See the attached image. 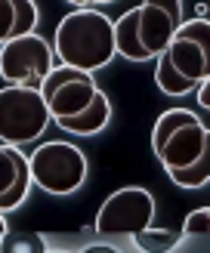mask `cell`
Listing matches in <instances>:
<instances>
[{"label":"cell","mask_w":210,"mask_h":253,"mask_svg":"<svg viewBox=\"0 0 210 253\" xmlns=\"http://www.w3.org/2000/svg\"><path fill=\"white\" fill-rule=\"evenodd\" d=\"M182 25V0H142L115 22V46L121 56L145 62L170 46Z\"/></svg>","instance_id":"obj_1"},{"label":"cell","mask_w":210,"mask_h":253,"mask_svg":"<svg viewBox=\"0 0 210 253\" xmlns=\"http://www.w3.org/2000/svg\"><path fill=\"white\" fill-rule=\"evenodd\" d=\"M115 25L99 9H74L56 28V53L62 65L96 71L115 56Z\"/></svg>","instance_id":"obj_2"},{"label":"cell","mask_w":210,"mask_h":253,"mask_svg":"<svg viewBox=\"0 0 210 253\" xmlns=\"http://www.w3.org/2000/svg\"><path fill=\"white\" fill-rule=\"evenodd\" d=\"M210 130L198 121L192 111L185 108H170L158 118L155 133H152V145L161 164L170 170H185L204 155Z\"/></svg>","instance_id":"obj_3"},{"label":"cell","mask_w":210,"mask_h":253,"mask_svg":"<svg viewBox=\"0 0 210 253\" xmlns=\"http://www.w3.org/2000/svg\"><path fill=\"white\" fill-rule=\"evenodd\" d=\"M49 108L41 90L31 86H3L0 90V139L9 145L31 142L43 133Z\"/></svg>","instance_id":"obj_4"},{"label":"cell","mask_w":210,"mask_h":253,"mask_svg":"<svg viewBox=\"0 0 210 253\" xmlns=\"http://www.w3.org/2000/svg\"><path fill=\"white\" fill-rule=\"evenodd\" d=\"M31 179L49 195H68L86 179V158L68 142H46L31 155Z\"/></svg>","instance_id":"obj_5"},{"label":"cell","mask_w":210,"mask_h":253,"mask_svg":"<svg viewBox=\"0 0 210 253\" xmlns=\"http://www.w3.org/2000/svg\"><path fill=\"white\" fill-rule=\"evenodd\" d=\"M53 71V53L41 34H25L0 46V74L12 86L41 90Z\"/></svg>","instance_id":"obj_6"},{"label":"cell","mask_w":210,"mask_h":253,"mask_svg":"<svg viewBox=\"0 0 210 253\" xmlns=\"http://www.w3.org/2000/svg\"><path fill=\"white\" fill-rule=\"evenodd\" d=\"M43 93V102L49 108V115L56 121L59 118H74L81 115L84 108H90V102L96 99V81L90 71H81V68H53L49 71V78L43 81L41 86Z\"/></svg>","instance_id":"obj_7"},{"label":"cell","mask_w":210,"mask_h":253,"mask_svg":"<svg viewBox=\"0 0 210 253\" xmlns=\"http://www.w3.org/2000/svg\"><path fill=\"white\" fill-rule=\"evenodd\" d=\"M155 216V201L145 188H121L96 216V232L102 235H139Z\"/></svg>","instance_id":"obj_8"},{"label":"cell","mask_w":210,"mask_h":253,"mask_svg":"<svg viewBox=\"0 0 210 253\" xmlns=\"http://www.w3.org/2000/svg\"><path fill=\"white\" fill-rule=\"evenodd\" d=\"M164 56L173 62V68L182 78H189L192 84H204L210 78V22L207 19L182 22L170 46L164 49Z\"/></svg>","instance_id":"obj_9"},{"label":"cell","mask_w":210,"mask_h":253,"mask_svg":"<svg viewBox=\"0 0 210 253\" xmlns=\"http://www.w3.org/2000/svg\"><path fill=\"white\" fill-rule=\"evenodd\" d=\"M31 164L12 145H0V210L19 207L28 195Z\"/></svg>","instance_id":"obj_10"},{"label":"cell","mask_w":210,"mask_h":253,"mask_svg":"<svg viewBox=\"0 0 210 253\" xmlns=\"http://www.w3.org/2000/svg\"><path fill=\"white\" fill-rule=\"evenodd\" d=\"M34 28H37L34 0H0V43L34 34Z\"/></svg>","instance_id":"obj_11"},{"label":"cell","mask_w":210,"mask_h":253,"mask_svg":"<svg viewBox=\"0 0 210 253\" xmlns=\"http://www.w3.org/2000/svg\"><path fill=\"white\" fill-rule=\"evenodd\" d=\"M108 118H111L108 99H105V93H96V99L90 102V108H84L81 115H74V118H59L56 124L62 126V130H68V133L90 136V133H99V130H102V126L108 124Z\"/></svg>","instance_id":"obj_12"},{"label":"cell","mask_w":210,"mask_h":253,"mask_svg":"<svg viewBox=\"0 0 210 253\" xmlns=\"http://www.w3.org/2000/svg\"><path fill=\"white\" fill-rule=\"evenodd\" d=\"M155 81H158V86L164 90L167 96H185V93H192L198 84H192L189 78H182V74L173 68V62L161 53L158 56V71H155Z\"/></svg>","instance_id":"obj_13"},{"label":"cell","mask_w":210,"mask_h":253,"mask_svg":"<svg viewBox=\"0 0 210 253\" xmlns=\"http://www.w3.org/2000/svg\"><path fill=\"white\" fill-rule=\"evenodd\" d=\"M182 232L179 229H145L139 235H133L136 247H142L145 253H170L173 247L179 244Z\"/></svg>","instance_id":"obj_14"},{"label":"cell","mask_w":210,"mask_h":253,"mask_svg":"<svg viewBox=\"0 0 210 253\" xmlns=\"http://www.w3.org/2000/svg\"><path fill=\"white\" fill-rule=\"evenodd\" d=\"M0 253H46L43 238L28 229H6L0 238Z\"/></svg>","instance_id":"obj_15"},{"label":"cell","mask_w":210,"mask_h":253,"mask_svg":"<svg viewBox=\"0 0 210 253\" xmlns=\"http://www.w3.org/2000/svg\"><path fill=\"white\" fill-rule=\"evenodd\" d=\"M170 179L176 185H182V188H198V185H204L210 179V139H207L204 155L185 170H170Z\"/></svg>","instance_id":"obj_16"},{"label":"cell","mask_w":210,"mask_h":253,"mask_svg":"<svg viewBox=\"0 0 210 253\" xmlns=\"http://www.w3.org/2000/svg\"><path fill=\"white\" fill-rule=\"evenodd\" d=\"M182 232H185V235H204V232H210V210L201 207V210L189 213V216H185V222H182Z\"/></svg>","instance_id":"obj_17"},{"label":"cell","mask_w":210,"mask_h":253,"mask_svg":"<svg viewBox=\"0 0 210 253\" xmlns=\"http://www.w3.org/2000/svg\"><path fill=\"white\" fill-rule=\"evenodd\" d=\"M198 102H201L204 108H210V78L201 84V90H198Z\"/></svg>","instance_id":"obj_18"},{"label":"cell","mask_w":210,"mask_h":253,"mask_svg":"<svg viewBox=\"0 0 210 253\" xmlns=\"http://www.w3.org/2000/svg\"><path fill=\"white\" fill-rule=\"evenodd\" d=\"M84 253H118L115 247H105V244H96V247H86Z\"/></svg>","instance_id":"obj_19"},{"label":"cell","mask_w":210,"mask_h":253,"mask_svg":"<svg viewBox=\"0 0 210 253\" xmlns=\"http://www.w3.org/2000/svg\"><path fill=\"white\" fill-rule=\"evenodd\" d=\"M68 3H74V6H86V0H68ZM90 9V6H86Z\"/></svg>","instance_id":"obj_20"},{"label":"cell","mask_w":210,"mask_h":253,"mask_svg":"<svg viewBox=\"0 0 210 253\" xmlns=\"http://www.w3.org/2000/svg\"><path fill=\"white\" fill-rule=\"evenodd\" d=\"M93 3H111V0H86V6H93Z\"/></svg>","instance_id":"obj_21"}]
</instances>
